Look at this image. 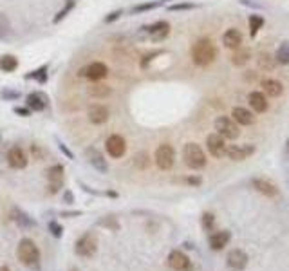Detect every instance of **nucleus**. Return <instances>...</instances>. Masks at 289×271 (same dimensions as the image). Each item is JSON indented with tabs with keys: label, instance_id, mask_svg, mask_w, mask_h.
Masks as SVG:
<instances>
[{
	"label": "nucleus",
	"instance_id": "obj_1",
	"mask_svg": "<svg viewBox=\"0 0 289 271\" xmlns=\"http://www.w3.org/2000/svg\"><path fill=\"white\" fill-rule=\"evenodd\" d=\"M215 58H217V47L210 38H199L192 45V60L195 65L206 67L214 63Z\"/></svg>",
	"mask_w": 289,
	"mask_h": 271
},
{
	"label": "nucleus",
	"instance_id": "obj_2",
	"mask_svg": "<svg viewBox=\"0 0 289 271\" xmlns=\"http://www.w3.org/2000/svg\"><path fill=\"white\" fill-rule=\"evenodd\" d=\"M16 259L20 261V264H24L27 268L36 266L40 262V250H38L36 243L27 237L22 239L16 246Z\"/></svg>",
	"mask_w": 289,
	"mask_h": 271
},
{
	"label": "nucleus",
	"instance_id": "obj_3",
	"mask_svg": "<svg viewBox=\"0 0 289 271\" xmlns=\"http://www.w3.org/2000/svg\"><path fill=\"white\" fill-rule=\"evenodd\" d=\"M183 161L192 170H203L208 159H206V154L197 143H186L183 147Z\"/></svg>",
	"mask_w": 289,
	"mask_h": 271
},
{
	"label": "nucleus",
	"instance_id": "obj_4",
	"mask_svg": "<svg viewBox=\"0 0 289 271\" xmlns=\"http://www.w3.org/2000/svg\"><path fill=\"white\" fill-rule=\"evenodd\" d=\"M74 252L78 257L90 259L94 257L98 252V239L92 232H85L81 237H78V241L74 243Z\"/></svg>",
	"mask_w": 289,
	"mask_h": 271
},
{
	"label": "nucleus",
	"instance_id": "obj_5",
	"mask_svg": "<svg viewBox=\"0 0 289 271\" xmlns=\"http://www.w3.org/2000/svg\"><path fill=\"white\" fill-rule=\"evenodd\" d=\"M154 161H156L159 170L168 172L174 167V163H176V150H174V147L168 145V143L159 145L156 148V154H154Z\"/></svg>",
	"mask_w": 289,
	"mask_h": 271
},
{
	"label": "nucleus",
	"instance_id": "obj_6",
	"mask_svg": "<svg viewBox=\"0 0 289 271\" xmlns=\"http://www.w3.org/2000/svg\"><path fill=\"white\" fill-rule=\"evenodd\" d=\"M214 127L219 136H223L224 139H237L239 136H241L239 125L235 123L232 118H228V116H219V118L215 119Z\"/></svg>",
	"mask_w": 289,
	"mask_h": 271
},
{
	"label": "nucleus",
	"instance_id": "obj_7",
	"mask_svg": "<svg viewBox=\"0 0 289 271\" xmlns=\"http://www.w3.org/2000/svg\"><path fill=\"white\" fill-rule=\"evenodd\" d=\"M105 150L109 154L112 159H119V157H123L125 152H127V141H125L123 136H119V134H112L107 138L105 141Z\"/></svg>",
	"mask_w": 289,
	"mask_h": 271
},
{
	"label": "nucleus",
	"instance_id": "obj_8",
	"mask_svg": "<svg viewBox=\"0 0 289 271\" xmlns=\"http://www.w3.org/2000/svg\"><path fill=\"white\" fill-rule=\"evenodd\" d=\"M168 266L172 268L174 271H190L192 270V261L190 257L186 255L185 252H181V250H172L168 253Z\"/></svg>",
	"mask_w": 289,
	"mask_h": 271
},
{
	"label": "nucleus",
	"instance_id": "obj_9",
	"mask_svg": "<svg viewBox=\"0 0 289 271\" xmlns=\"http://www.w3.org/2000/svg\"><path fill=\"white\" fill-rule=\"evenodd\" d=\"M107 74H109V69L101 62H92L80 71V76L87 78V80L90 81H100L103 80V78H107Z\"/></svg>",
	"mask_w": 289,
	"mask_h": 271
},
{
	"label": "nucleus",
	"instance_id": "obj_10",
	"mask_svg": "<svg viewBox=\"0 0 289 271\" xmlns=\"http://www.w3.org/2000/svg\"><path fill=\"white\" fill-rule=\"evenodd\" d=\"M45 177H47L49 181V186H47L49 194H56L63 186V167L62 165H52V167L47 168V172H45Z\"/></svg>",
	"mask_w": 289,
	"mask_h": 271
},
{
	"label": "nucleus",
	"instance_id": "obj_11",
	"mask_svg": "<svg viewBox=\"0 0 289 271\" xmlns=\"http://www.w3.org/2000/svg\"><path fill=\"white\" fill-rule=\"evenodd\" d=\"M255 154V147L253 145H230L226 148L224 156L232 161H244L248 157H252Z\"/></svg>",
	"mask_w": 289,
	"mask_h": 271
},
{
	"label": "nucleus",
	"instance_id": "obj_12",
	"mask_svg": "<svg viewBox=\"0 0 289 271\" xmlns=\"http://www.w3.org/2000/svg\"><path fill=\"white\" fill-rule=\"evenodd\" d=\"M226 266H228V270H232V271L246 270V266H248L246 252H242V250H239V248L232 250V252L228 253V257H226Z\"/></svg>",
	"mask_w": 289,
	"mask_h": 271
},
{
	"label": "nucleus",
	"instance_id": "obj_13",
	"mask_svg": "<svg viewBox=\"0 0 289 271\" xmlns=\"http://www.w3.org/2000/svg\"><path fill=\"white\" fill-rule=\"evenodd\" d=\"M87 116H89V121L92 125H103L109 121L110 110L101 103H92L87 110Z\"/></svg>",
	"mask_w": 289,
	"mask_h": 271
},
{
	"label": "nucleus",
	"instance_id": "obj_14",
	"mask_svg": "<svg viewBox=\"0 0 289 271\" xmlns=\"http://www.w3.org/2000/svg\"><path fill=\"white\" fill-rule=\"evenodd\" d=\"M206 148H208V152L214 157H223L228 148L226 139H224L223 136H219L217 132L210 134L208 138H206Z\"/></svg>",
	"mask_w": 289,
	"mask_h": 271
},
{
	"label": "nucleus",
	"instance_id": "obj_15",
	"mask_svg": "<svg viewBox=\"0 0 289 271\" xmlns=\"http://www.w3.org/2000/svg\"><path fill=\"white\" fill-rule=\"evenodd\" d=\"M7 165L11 168H14V170H22V168L27 167V154L20 147L9 148V152H7Z\"/></svg>",
	"mask_w": 289,
	"mask_h": 271
},
{
	"label": "nucleus",
	"instance_id": "obj_16",
	"mask_svg": "<svg viewBox=\"0 0 289 271\" xmlns=\"http://www.w3.org/2000/svg\"><path fill=\"white\" fill-rule=\"evenodd\" d=\"M230 241H232V233L228 232V230H219V232H214L208 237L210 250H214V252H221V250H224V248L228 246Z\"/></svg>",
	"mask_w": 289,
	"mask_h": 271
},
{
	"label": "nucleus",
	"instance_id": "obj_17",
	"mask_svg": "<svg viewBox=\"0 0 289 271\" xmlns=\"http://www.w3.org/2000/svg\"><path fill=\"white\" fill-rule=\"evenodd\" d=\"M252 185L259 194L266 195V197H277V195H279V188H277L275 183H271L270 179L255 177V179H252Z\"/></svg>",
	"mask_w": 289,
	"mask_h": 271
},
{
	"label": "nucleus",
	"instance_id": "obj_18",
	"mask_svg": "<svg viewBox=\"0 0 289 271\" xmlns=\"http://www.w3.org/2000/svg\"><path fill=\"white\" fill-rule=\"evenodd\" d=\"M232 119L237 125H242V127H250L257 121V116L253 114L252 110H248L246 107H235L232 110Z\"/></svg>",
	"mask_w": 289,
	"mask_h": 271
},
{
	"label": "nucleus",
	"instance_id": "obj_19",
	"mask_svg": "<svg viewBox=\"0 0 289 271\" xmlns=\"http://www.w3.org/2000/svg\"><path fill=\"white\" fill-rule=\"evenodd\" d=\"M223 43L224 47L230 49V51H235V49L242 47V33L235 27L228 29L226 33L223 34Z\"/></svg>",
	"mask_w": 289,
	"mask_h": 271
},
{
	"label": "nucleus",
	"instance_id": "obj_20",
	"mask_svg": "<svg viewBox=\"0 0 289 271\" xmlns=\"http://www.w3.org/2000/svg\"><path fill=\"white\" fill-rule=\"evenodd\" d=\"M248 103H250V107H252L255 112H266L268 110V98H266L264 92H261V90H253V92H250V96H248Z\"/></svg>",
	"mask_w": 289,
	"mask_h": 271
},
{
	"label": "nucleus",
	"instance_id": "obj_21",
	"mask_svg": "<svg viewBox=\"0 0 289 271\" xmlns=\"http://www.w3.org/2000/svg\"><path fill=\"white\" fill-rule=\"evenodd\" d=\"M147 31L150 33V38L154 42H161L170 34V24L168 22H156L154 25L147 27Z\"/></svg>",
	"mask_w": 289,
	"mask_h": 271
},
{
	"label": "nucleus",
	"instance_id": "obj_22",
	"mask_svg": "<svg viewBox=\"0 0 289 271\" xmlns=\"http://www.w3.org/2000/svg\"><path fill=\"white\" fill-rule=\"evenodd\" d=\"M261 87L264 90V94L271 96V98L280 96L282 90H284V85L279 80H275V78H264V80H261Z\"/></svg>",
	"mask_w": 289,
	"mask_h": 271
},
{
	"label": "nucleus",
	"instance_id": "obj_23",
	"mask_svg": "<svg viewBox=\"0 0 289 271\" xmlns=\"http://www.w3.org/2000/svg\"><path fill=\"white\" fill-rule=\"evenodd\" d=\"M112 94V89L105 83H100V81H94L92 85H89V96L90 98H96V100H105Z\"/></svg>",
	"mask_w": 289,
	"mask_h": 271
},
{
	"label": "nucleus",
	"instance_id": "obj_24",
	"mask_svg": "<svg viewBox=\"0 0 289 271\" xmlns=\"http://www.w3.org/2000/svg\"><path fill=\"white\" fill-rule=\"evenodd\" d=\"M87 156H89V161H90V165L96 168L98 172H101V174H105V172L109 170V167H107V159H105L103 156H101L98 150H92L90 148L89 152H87Z\"/></svg>",
	"mask_w": 289,
	"mask_h": 271
},
{
	"label": "nucleus",
	"instance_id": "obj_25",
	"mask_svg": "<svg viewBox=\"0 0 289 271\" xmlns=\"http://www.w3.org/2000/svg\"><path fill=\"white\" fill-rule=\"evenodd\" d=\"M250 58H252V51L248 47H239V49H235L233 51V54H232V63L235 67H242V65H246L248 62H250Z\"/></svg>",
	"mask_w": 289,
	"mask_h": 271
},
{
	"label": "nucleus",
	"instance_id": "obj_26",
	"mask_svg": "<svg viewBox=\"0 0 289 271\" xmlns=\"http://www.w3.org/2000/svg\"><path fill=\"white\" fill-rule=\"evenodd\" d=\"M27 105L33 110H42L47 105V96L42 94V92H33V94L27 96Z\"/></svg>",
	"mask_w": 289,
	"mask_h": 271
},
{
	"label": "nucleus",
	"instance_id": "obj_27",
	"mask_svg": "<svg viewBox=\"0 0 289 271\" xmlns=\"http://www.w3.org/2000/svg\"><path fill=\"white\" fill-rule=\"evenodd\" d=\"M16 67H18V60H16V56H13V54H4V56L0 58V71L13 72Z\"/></svg>",
	"mask_w": 289,
	"mask_h": 271
},
{
	"label": "nucleus",
	"instance_id": "obj_28",
	"mask_svg": "<svg viewBox=\"0 0 289 271\" xmlns=\"http://www.w3.org/2000/svg\"><path fill=\"white\" fill-rule=\"evenodd\" d=\"M275 60L282 65H288L289 63V42H282L277 49Z\"/></svg>",
	"mask_w": 289,
	"mask_h": 271
},
{
	"label": "nucleus",
	"instance_id": "obj_29",
	"mask_svg": "<svg viewBox=\"0 0 289 271\" xmlns=\"http://www.w3.org/2000/svg\"><path fill=\"white\" fill-rule=\"evenodd\" d=\"M201 226H203L204 232H214L215 228V215L212 212H204L201 215Z\"/></svg>",
	"mask_w": 289,
	"mask_h": 271
},
{
	"label": "nucleus",
	"instance_id": "obj_30",
	"mask_svg": "<svg viewBox=\"0 0 289 271\" xmlns=\"http://www.w3.org/2000/svg\"><path fill=\"white\" fill-rule=\"evenodd\" d=\"M264 25V18L261 14H252L250 16V34L252 36H257V33L261 31V27Z\"/></svg>",
	"mask_w": 289,
	"mask_h": 271
},
{
	"label": "nucleus",
	"instance_id": "obj_31",
	"mask_svg": "<svg viewBox=\"0 0 289 271\" xmlns=\"http://www.w3.org/2000/svg\"><path fill=\"white\" fill-rule=\"evenodd\" d=\"M275 58L273 56H270V54H261L259 56V67L261 69H266V71H271L273 67H275Z\"/></svg>",
	"mask_w": 289,
	"mask_h": 271
},
{
	"label": "nucleus",
	"instance_id": "obj_32",
	"mask_svg": "<svg viewBox=\"0 0 289 271\" xmlns=\"http://www.w3.org/2000/svg\"><path fill=\"white\" fill-rule=\"evenodd\" d=\"M74 4H76V0H69V2L65 4V7H63V9L60 11V13H58L56 16H54V20H52V22H60V20L65 18L67 14H69V11H71L72 7H74Z\"/></svg>",
	"mask_w": 289,
	"mask_h": 271
},
{
	"label": "nucleus",
	"instance_id": "obj_33",
	"mask_svg": "<svg viewBox=\"0 0 289 271\" xmlns=\"http://www.w3.org/2000/svg\"><path fill=\"white\" fill-rule=\"evenodd\" d=\"M9 33V22L5 18V14L0 13V38Z\"/></svg>",
	"mask_w": 289,
	"mask_h": 271
},
{
	"label": "nucleus",
	"instance_id": "obj_34",
	"mask_svg": "<svg viewBox=\"0 0 289 271\" xmlns=\"http://www.w3.org/2000/svg\"><path fill=\"white\" fill-rule=\"evenodd\" d=\"M31 152H33V156H34V159H36V161H42L43 156H45V154H43V148L40 147V145L36 147V143H33V145H31Z\"/></svg>",
	"mask_w": 289,
	"mask_h": 271
},
{
	"label": "nucleus",
	"instance_id": "obj_35",
	"mask_svg": "<svg viewBox=\"0 0 289 271\" xmlns=\"http://www.w3.org/2000/svg\"><path fill=\"white\" fill-rule=\"evenodd\" d=\"M148 156L147 154H139V156H136V165H138L139 168H147L148 167Z\"/></svg>",
	"mask_w": 289,
	"mask_h": 271
},
{
	"label": "nucleus",
	"instance_id": "obj_36",
	"mask_svg": "<svg viewBox=\"0 0 289 271\" xmlns=\"http://www.w3.org/2000/svg\"><path fill=\"white\" fill-rule=\"evenodd\" d=\"M49 228H51V233H54V237H62V226H60V224L51 223Z\"/></svg>",
	"mask_w": 289,
	"mask_h": 271
},
{
	"label": "nucleus",
	"instance_id": "obj_37",
	"mask_svg": "<svg viewBox=\"0 0 289 271\" xmlns=\"http://www.w3.org/2000/svg\"><path fill=\"white\" fill-rule=\"evenodd\" d=\"M156 5H159L156 2V4H145V5H138V7H134V13H141V11H147V9H152V7H156Z\"/></svg>",
	"mask_w": 289,
	"mask_h": 271
},
{
	"label": "nucleus",
	"instance_id": "obj_38",
	"mask_svg": "<svg viewBox=\"0 0 289 271\" xmlns=\"http://www.w3.org/2000/svg\"><path fill=\"white\" fill-rule=\"evenodd\" d=\"M14 112H16V114H20V116H29V110L27 109H22V107H16V109H14Z\"/></svg>",
	"mask_w": 289,
	"mask_h": 271
},
{
	"label": "nucleus",
	"instance_id": "obj_39",
	"mask_svg": "<svg viewBox=\"0 0 289 271\" xmlns=\"http://www.w3.org/2000/svg\"><path fill=\"white\" fill-rule=\"evenodd\" d=\"M119 14H121V11H116V13H112L110 14V16H107V18H105V22H110V20H116L119 16Z\"/></svg>",
	"mask_w": 289,
	"mask_h": 271
},
{
	"label": "nucleus",
	"instance_id": "obj_40",
	"mask_svg": "<svg viewBox=\"0 0 289 271\" xmlns=\"http://www.w3.org/2000/svg\"><path fill=\"white\" fill-rule=\"evenodd\" d=\"M0 271H11V270L7 266H2V268H0Z\"/></svg>",
	"mask_w": 289,
	"mask_h": 271
},
{
	"label": "nucleus",
	"instance_id": "obj_41",
	"mask_svg": "<svg viewBox=\"0 0 289 271\" xmlns=\"http://www.w3.org/2000/svg\"><path fill=\"white\" fill-rule=\"evenodd\" d=\"M286 148H288V152H289V139H288V143H286Z\"/></svg>",
	"mask_w": 289,
	"mask_h": 271
}]
</instances>
